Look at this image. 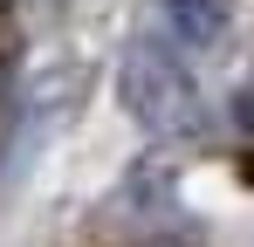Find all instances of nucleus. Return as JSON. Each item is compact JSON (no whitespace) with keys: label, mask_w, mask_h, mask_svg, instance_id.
Listing matches in <instances>:
<instances>
[{"label":"nucleus","mask_w":254,"mask_h":247,"mask_svg":"<svg viewBox=\"0 0 254 247\" xmlns=\"http://www.w3.org/2000/svg\"><path fill=\"white\" fill-rule=\"evenodd\" d=\"M117 89H124V110L144 130H186L199 117V89L186 76V62L172 55L165 41H130L124 48V69H117Z\"/></svg>","instance_id":"f257e3e1"},{"label":"nucleus","mask_w":254,"mask_h":247,"mask_svg":"<svg viewBox=\"0 0 254 247\" xmlns=\"http://www.w3.org/2000/svg\"><path fill=\"white\" fill-rule=\"evenodd\" d=\"M165 35L179 48H213V41L234 28V0H151Z\"/></svg>","instance_id":"f03ea898"},{"label":"nucleus","mask_w":254,"mask_h":247,"mask_svg":"<svg viewBox=\"0 0 254 247\" xmlns=\"http://www.w3.org/2000/svg\"><path fill=\"white\" fill-rule=\"evenodd\" d=\"M0 7H7V0H0Z\"/></svg>","instance_id":"20e7f679"},{"label":"nucleus","mask_w":254,"mask_h":247,"mask_svg":"<svg viewBox=\"0 0 254 247\" xmlns=\"http://www.w3.org/2000/svg\"><path fill=\"white\" fill-rule=\"evenodd\" d=\"M234 117H241V130L254 137V89H241V103H234Z\"/></svg>","instance_id":"7ed1b4c3"}]
</instances>
